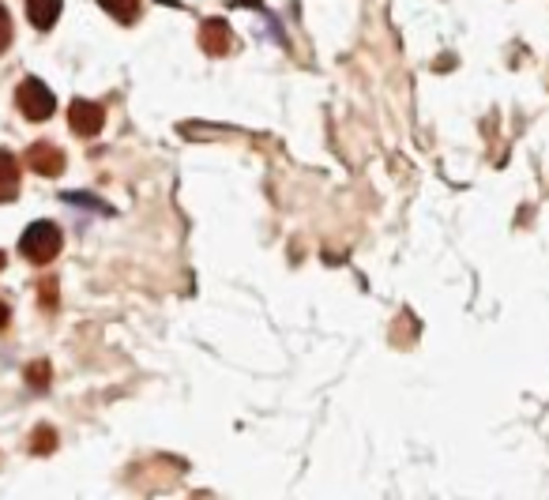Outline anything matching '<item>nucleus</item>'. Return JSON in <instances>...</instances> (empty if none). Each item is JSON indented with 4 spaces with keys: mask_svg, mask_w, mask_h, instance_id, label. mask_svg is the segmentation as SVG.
<instances>
[{
    "mask_svg": "<svg viewBox=\"0 0 549 500\" xmlns=\"http://www.w3.org/2000/svg\"><path fill=\"white\" fill-rule=\"evenodd\" d=\"M19 252L31 260V264H49L57 252H61V230L53 222H31L23 237H19Z\"/></svg>",
    "mask_w": 549,
    "mask_h": 500,
    "instance_id": "nucleus-1",
    "label": "nucleus"
},
{
    "mask_svg": "<svg viewBox=\"0 0 549 500\" xmlns=\"http://www.w3.org/2000/svg\"><path fill=\"white\" fill-rule=\"evenodd\" d=\"M16 102L27 121H46V117H53V110H57V98L49 94V87L42 79H34V76L19 83Z\"/></svg>",
    "mask_w": 549,
    "mask_h": 500,
    "instance_id": "nucleus-2",
    "label": "nucleus"
},
{
    "mask_svg": "<svg viewBox=\"0 0 549 500\" xmlns=\"http://www.w3.org/2000/svg\"><path fill=\"white\" fill-rule=\"evenodd\" d=\"M68 125H72L76 136H98L102 125H106V113H102L98 102L79 98V102H72V110H68Z\"/></svg>",
    "mask_w": 549,
    "mask_h": 500,
    "instance_id": "nucleus-3",
    "label": "nucleus"
},
{
    "mask_svg": "<svg viewBox=\"0 0 549 500\" xmlns=\"http://www.w3.org/2000/svg\"><path fill=\"white\" fill-rule=\"evenodd\" d=\"M230 46H234V31H230L226 19H207L204 27H200V49L204 53L222 57V53H230Z\"/></svg>",
    "mask_w": 549,
    "mask_h": 500,
    "instance_id": "nucleus-4",
    "label": "nucleus"
},
{
    "mask_svg": "<svg viewBox=\"0 0 549 500\" xmlns=\"http://www.w3.org/2000/svg\"><path fill=\"white\" fill-rule=\"evenodd\" d=\"M27 166L34 173H42V177H57L64 170V151H57L53 143H34L27 151Z\"/></svg>",
    "mask_w": 549,
    "mask_h": 500,
    "instance_id": "nucleus-5",
    "label": "nucleus"
},
{
    "mask_svg": "<svg viewBox=\"0 0 549 500\" xmlns=\"http://www.w3.org/2000/svg\"><path fill=\"white\" fill-rule=\"evenodd\" d=\"M19 192V162L8 151H0V204L16 200Z\"/></svg>",
    "mask_w": 549,
    "mask_h": 500,
    "instance_id": "nucleus-6",
    "label": "nucleus"
},
{
    "mask_svg": "<svg viewBox=\"0 0 549 500\" xmlns=\"http://www.w3.org/2000/svg\"><path fill=\"white\" fill-rule=\"evenodd\" d=\"M61 16V0H27V19L38 31H49Z\"/></svg>",
    "mask_w": 549,
    "mask_h": 500,
    "instance_id": "nucleus-7",
    "label": "nucleus"
},
{
    "mask_svg": "<svg viewBox=\"0 0 549 500\" xmlns=\"http://www.w3.org/2000/svg\"><path fill=\"white\" fill-rule=\"evenodd\" d=\"M102 8H106L117 23H136V19H140V0H102Z\"/></svg>",
    "mask_w": 549,
    "mask_h": 500,
    "instance_id": "nucleus-8",
    "label": "nucleus"
},
{
    "mask_svg": "<svg viewBox=\"0 0 549 500\" xmlns=\"http://www.w3.org/2000/svg\"><path fill=\"white\" fill-rule=\"evenodd\" d=\"M53 448H57V433H53L49 425H38V429H34V437H31V452L34 455H49Z\"/></svg>",
    "mask_w": 549,
    "mask_h": 500,
    "instance_id": "nucleus-9",
    "label": "nucleus"
},
{
    "mask_svg": "<svg viewBox=\"0 0 549 500\" xmlns=\"http://www.w3.org/2000/svg\"><path fill=\"white\" fill-rule=\"evenodd\" d=\"M27 380H31V388H49V365L46 361H34L31 369H27Z\"/></svg>",
    "mask_w": 549,
    "mask_h": 500,
    "instance_id": "nucleus-10",
    "label": "nucleus"
},
{
    "mask_svg": "<svg viewBox=\"0 0 549 500\" xmlns=\"http://www.w3.org/2000/svg\"><path fill=\"white\" fill-rule=\"evenodd\" d=\"M8 42H12V19H8V12L0 8V53L8 49Z\"/></svg>",
    "mask_w": 549,
    "mask_h": 500,
    "instance_id": "nucleus-11",
    "label": "nucleus"
},
{
    "mask_svg": "<svg viewBox=\"0 0 549 500\" xmlns=\"http://www.w3.org/2000/svg\"><path fill=\"white\" fill-rule=\"evenodd\" d=\"M42 305H46V309L57 305V282L53 279H42Z\"/></svg>",
    "mask_w": 549,
    "mask_h": 500,
    "instance_id": "nucleus-12",
    "label": "nucleus"
},
{
    "mask_svg": "<svg viewBox=\"0 0 549 500\" xmlns=\"http://www.w3.org/2000/svg\"><path fill=\"white\" fill-rule=\"evenodd\" d=\"M8 328V301H0V331Z\"/></svg>",
    "mask_w": 549,
    "mask_h": 500,
    "instance_id": "nucleus-13",
    "label": "nucleus"
},
{
    "mask_svg": "<svg viewBox=\"0 0 549 500\" xmlns=\"http://www.w3.org/2000/svg\"><path fill=\"white\" fill-rule=\"evenodd\" d=\"M237 4H256V0H237Z\"/></svg>",
    "mask_w": 549,
    "mask_h": 500,
    "instance_id": "nucleus-14",
    "label": "nucleus"
},
{
    "mask_svg": "<svg viewBox=\"0 0 549 500\" xmlns=\"http://www.w3.org/2000/svg\"><path fill=\"white\" fill-rule=\"evenodd\" d=\"M0 267H4V252H0Z\"/></svg>",
    "mask_w": 549,
    "mask_h": 500,
    "instance_id": "nucleus-15",
    "label": "nucleus"
}]
</instances>
